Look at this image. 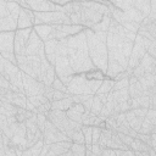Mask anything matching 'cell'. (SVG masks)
Returning <instances> with one entry per match:
<instances>
[{
    "mask_svg": "<svg viewBox=\"0 0 156 156\" xmlns=\"http://www.w3.org/2000/svg\"><path fill=\"white\" fill-rule=\"evenodd\" d=\"M66 45H67V56L69 60V63L73 68V71L77 73H89L95 69H98L88 51V43H87V35L84 29L74 35L67 37Z\"/></svg>",
    "mask_w": 156,
    "mask_h": 156,
    "instance_id": "obj_1",
    "label": "cell"
},
{
    "mask_svg": "<svg viewBox=\"0 0 156 156\" xmlns=\"http://www.w3.org/2000/svg\"><path fill=\"white\" fill-rule=\"evenodd\" d=\"M88 43L89 56L94 66L106 74L108 63V51H107V32H94L90 28H84Z\"/></svg>",
    "mask_w": 156,
    "mask_h": 156,
    "instance_id": "obj_2",
    "label": "cell"
},
{
    "mask_svg": "<svg viewBox=\"0 0 156 156\" xmlns=\"http://www.w3.org/2000/svg\"><path fill=\"white\" fill-rule=\"evenodd\" d=\"M0 61H1V66H0L1 76L7 78L11 84L16 85L22 93H24V88H23V72L21 71V68L16 63H12L11 61H9L7 58H5L2 56L0 57Z\"/></svg>",
    "mask_w": 156,
    "mask_h": 156,
    "instance_id": "obj_3",
    "label": "cell"
},
{
    "mask_svg": "<svg viewBox=\"0 0 156 156\" xmlns=\"http://www.w3.org/2000/svg\"><path fill=\"white\" fill-rule=\"evenodd\" d=\"M34 26L37 24H72V21L68 15L62 11H46V12H38L34 11Z\"/></svg>",
    "mask_w": 156,
    "mask_h": 156,
    "instance_id": "obj_4",
    "label": "cell"
},
{
    "mask_svg": "<svg viewBox=\"0 0 156 156\" xmlns=\"http://www.w3.org/2000/svg\"><path fill=\"white\" fill-rule=\"evenodd\" d=\"M67 90L71 95H80V94H89L95 95L90 88L89 79L87 73H77L74 74L73 79L67 85Z\"/></svg>",
    "mask_w": 156,
    "mask_h": 156,
    "instance_id": "obj_5",
    "label": "cell"
},
{
    "mask_svg": "<svg viewBox=\"0 0 156 156\" xmlns=\"http://www.w3.org/2000/svg\"><path fill=\"white\" fill-rule=\"evenodd\" d=\"M80 5H82L80 12H79L80 13V24L84 28H91L93 26H95L96 23H99L102 20L104 15L101 12L95 11V10L83 5L82 2H80Z\"/></svg>",
    "mask_w": 156,
    "mask_h": 156,
    "instance_id": "obj_6",
    "label": "cell"
},
{
    "mask_svg": "<svg viewBox=\"0 0 156 156\" xmlns=\"http://www.w3.org/2000/svg\"><path fill=\"white\" fill-rule=\"evenodd\" d=\"M43 134H44V141H45V144H52V143H57V141H62V140H71L49 118L46 121V124H45V128L43 130Z\"/></svg>",
    "mask_w": 156,
    "mask_h": 156,
    "instance_id": "obj_7",
    "label": "cell"
},
{
    "mask_svg": "<svg viewBox=\"0 0 156 156\" xmlns=\"http://www.w3.org/2000/svg\"><path fill=\"white\" fill-rule=\"evenodd\" d=\"M146 52H147V50L144 46V37H141L140 34H136V38H135L134 45H133V50H132V54L129 57L128 67H130V68L136 67Z\"/></svg>",
    "mask_w": 156,
    "mask_h": 156,
    "instance_id": "obj_8",
    "label": "cell"
},
{
    "mask_svg": "<svg viewBox=\"0 0 156 156\" xmlns=\"http://www.w3.org/2000/svg\"><path fill=\"white\" fill-rule=\"evenodd\" d=\"M23 88H24V94L27 96H32V95L44 94L45 84L44 82H40L37 78H33L32 76L23 72Z\"/></svg>",
    "mask_w": 156,
    "mask_h": 156,
    "instance_id": "obj_9",
    "label": "cell"
},
{
    "mask_svg": "<svg viewBox=\"0 0 156 156\" xmlns=\"http://www.w3.org/2000/svg\"><path fill=\"white\" fill-rule=\"evenodd\" d=\"M84 29L80 24H54V37L55 39H63L74 35Z\"/></svg>",
    "mask_w": 156,
    "mask_h": 156,
    "instance_id": "obj_10",
    "label": "cell"
},
{
    "mask_svg": "<svg viewBox=\"0 0 156 156\" xmlns=\"http://www.w3.org/2000/svg\"><path fill=\"white\" fill-rule=\"evenodd\" d=\"M32 30H33V27L16 30V35H15V54L16 55H26V45L30 37Z\"/></svg>",
    "mask_w": 156,
    "mask_h": 156,
    "instance_id": "obj_11",
    "label": "cell"
},
{
    "mask_svg": "<svg viewBox=\"0 0 156 156\" xmlns=\"http://www.w3.org/2000/svg\"><path fill=\"white\" fill-rule=\"evenodd\" d=\"M16 30L0 32V52H15Z\"/></svg>",
    "mask_w": 156,
    "mask_h": 156,
    "instance_id": "obj_12",
    "label": "cell"
},
{
    "mask_svg": "<svg viewBox=\"0 0 156 156\" xmlns=\"http://www.w3.org/2000/svg\"><path fill=\"white\" fill-rule=\"evenodd\" d=\"M28 7L33 11L46 12V11H57L58 5L51 0H27Z\"/></svg>",
    "mask_w": 156,
    "mask_h": 156,
    "instance_id": "obj_13",
    "label": "cell"
},
{
    "mask_svg": "<svg viewBox=\"0 0 156 156\" xmlns=\"http://www.w3.org/2000/svg\"><path fill=\"white\" fill-rule=\"evenodd\" d=\"M34 11L29 7H22L21 12H20V17H18V29H23V28H32L34 27Z\"/></svg>",
    "mask_w": 156,
    "mask_h": 156,
    "instance_id": "obj_14",
    "label": "cell"
},
{
    "mask_svg": "<svg viewBox=\"0 0 156 156\" xmlns=\"http://www.w3.org/2000/svg\"><path fill=\"white\" fill-rule=\"evenodd\" d=\"M43 45H44V41L39 38V35L37 34V32L33 28L30 37L26 45V55H38V52Z\"/></svg>",
    "mask_w": 156,
    "mask_h": 156,
    "instance_id": "obj_15",
    "label": "cell"
},
{
    "mask_svg": "<svg viewBox=\"0 0 156 156\" xmlns=\"http://www.w3.org/2000/svg\"><path fill=\"white\" fill-rule=\"evenodd\" d=\"M72 140H62L57 143L50 144V150L46 156H54V155H65L72 146Z\"/></svg>",
    "mask_w": 156,
    "mask_h": 156,
    "instance_id": "obj_16",
    "label": "cell"
},
{
    "mask_svg": "<svg viewBox=\"0 0 156 156\" xmlns=\"http://www.w3.org/2000/svg\"><path fill=\"white\" fill-rule=\"evenodd\" d=\"M33 28H34V30L37 32V34L39 35V38L43 41H48V40L55 39V37H54V24L43 23V24H37Z\"/></svg>",
    "mask_w": 156,
    "mask_h": 156,
    "instance_id": "obj_17",
    "label": "cell"
},
{
    "mask_svg": "<svg viewBox=\"0 0 156 156\" xmlns=\"http://www.w3.org/2000/svg\"><path fill=\"white\" fill-rule=\"evenodd\" d=\"M84 112H85V108H84V106H83L82 102H74L66 111L68 118H71V119H73L76 122H79V123H82V118H83Z\"/></svg>",
    "mask_w": 156,
    "mask_h": 156,
    "instance_id": "obj_18",
    "label": "cell"
},
{
    "mask_svg": "<svg viewBox=\"0 0 156 156\" xmlns=\"http://www.w3.org/2000/svg\"><path fill=\"white\" fill-rule=\"evenodd\" d=\"M58 40L60 39H51V40L44 41V49H45L46 57L52 66H55V62H56V48H57Z\"/></svg>",
    "mask_w": 156,
    "mask_h": 156,
    "instance_id": "obj_19",
    "label": "cell"
},
{
    "mask_svg": "<svg viewBox=\"0 0 156 156\" xmlns=\"http://www.w3.org/2000/svg\"><path fill=\"white\" fill-rule=\"evenodd\" d=\"M126 69L123 68V66L119 63V62H117V61H115V60H108V63H107V71H106V76L108 77V78H115L117 74H119V73H122V72H124Z\"/></svg>",
    "mask_w": 156,
    "mask_h": 156,
    "instance_id": "obj_20",
    "label": "cell"
},
{
    "mask_svg": "<svg viewBox=\"0 0 156 156\" xmlns=\"http://www.w3.org/2000/svg\"><path fill=\"white\" fill-rule=\"evenodd\" d=\"M73 104H74V100L72 96H68V98H65L61 100H54V101H51V110L67 111Z\"/></svg>",
    "mask_w": 156,
    "mask_h": 156,
    "instance_id": "obj_21",
    "label": "cell"
},
{
    "mask_svg": "<svg viewBox=\"0 0 156 156\" xmlns=\"http://www.w3.org/2000/svg\"><path fill=\"white\" fill-rule=\"evenodd\" d=\"M0 113L5 115L7 117L10 116H16L18 113V107L15 106L13 104L6 101V100H1V107H0Z\"/></svg>",
    "mask_w": 156,
    "mask_h": 156,
    "instance_id": "obj_22",
    "label": "cell"
},
{
    "mask_svg": "<svg viewBox=\"0 0 156 156\" xmlns=\"http://www.w3.org/2000/svg\"><path fill=\"white\" fill-rule=\"evenodd\" d=\"M111 20H112L111 15H110V13H106V15H104L102 20H101L99 23H96L95 26H93L90 29H93L94 32H108Z\"/></svg>",
    "mask_w": 156,
    "mask_h": 156,
    "instance_id": "obj_23",
    "label": "cell"
},
{
    "mask_svg": "<svg viewBox=\"0 0 156 156\" xmlns=\"http://www.w3.org/2000/svg\"><path fill=\"white\" fill-rule=\"evenodd\" d=\"M44 144H45L44 139L38 140L33 146H30L28 149H24L22 156H40V152H41V149H43Z\"/></svg>",
    "mask_w": 156,
    "mask_h": 156,
    "instance_id": "obj_24",
    "label": "cell"
},
{
    "mask_svg": "<svg viewBox=\"0 0 156 156\" xmlns=\"http://www.w3.org/2000/svg\"><path fill=\"white\" fill-rule=\"evenodd\" d=\"M134 7L139 10L145 17H149L151 11V2L150 0H134Z\"/></svg>",
    "mask_w": 156,
    "mask_h": 156,
    "instance_id": "obj_25",
    "label": "cell"
},
{
    "mask_svg": "<svg viewBox=\"0 0 156 156\" xmlns=\"http://www.w3.org/2000/svg\"><path fill=\"white\" fill-rule=\"evenodd\" d=\"M113 85H115V79L113 78H108V79H104L100 88L98 89L96 94H108L112 89H113Z\"/></svg>",
    "mask_w": 156,
    "mask_h": 156,
    "instance_id": "obj_26",
    "label": "cell"
},
{
    "mask_svg": "<svg viewBox=\"0 0 156 156\" xmlns=\"http://www.w3.org/2000/svg\"><path fill=\"white\" fill-rule=\"evenodd\" d=\"M112 93H113V101L115 102H123L130 98L128 88L121 89V90H112Z\"/></svg>",
    "mask_w": 156,
    "mask_h": 156,
    "instance_id": "obj_27",
    "label": "cell"
},
{
    "mask_svg": "<svg viewBox=\"0 0 156 156\" xmlns=\"http://www.w3.org/2000/svg\"><path fill=\"white\" fill-rule=\"evenodd\" d=\"M110 2L122 11L134 7V0H110Z\"/></svg>",
    "mask_w": 156,
    "mask_h": 156,
    "instance_id": "obj_28",
    "label": "cell"
},
{
    "mask_svg": "<svg viewBox=\"0 0 156 156\" xmlns=\"http://www.w3.org/2000/svg\"><path fill=\"white\" fill-rule=\"evenodd\" d=\"M130 149L134 150V151H147L149 145L145 141H143V140H140L138 138H134L133 143L130 144Z\"/></svg>",
    "mask_w": 156,
    "mask_h": 156,
    "instance_id": "obj_29",
    "label": "cell"
},
{
    "mask_svg": "<svg viewBox=\"0 0 156 156\" xmlns=\"http://www.w3.org/2000/svg\"><path fill=\"white\" fill-rule=\"evenodd\" d=\"M104 102L100 100V98L95 94L94 95V100H93V105H91V110H90V112L93 113V115H96V116H99V113H100V111H101V108L104 107Z\"/></svg>",
    "mask_w": 156,
    "mask_h": 156,
    "instance_id": "obj_30",
    "label": "cell"
},
{
    "mask_svg": "<svg viewBox=\"0 0 156 156\" xmlns=\"http://www.w3.org/2000/svg\"><path fill=\"white\" fill-rule=\"evenodd\" d=\"M57 77V74H56V71H55V66H50L49 67V69H48V72H46V74H45V78H44V84L45 85H51L52 84V82H54V79Z\"/></svg>",
    "mask_w": 156,
    "mask_h": 156,
    "instance_id": "obj_31",
    "label": "cell"
},
{
    "mask_svg": "<svg viewBox=\"0 0 156 156\" xmlns=\"http://www.w3.org/2000/svg\"><path fill=\"white\" fill-rule=\"evenodd\" d=\"M154 127H155V124L149 119V118H144V121H143V124H141V128H140V130L138 132V133H145V134H151L152 133V130H154Z\"/></svg>",
    "mask_w": 156,
    "mask_h": 156,
    "instance_id": "obj_32",
    "label": "cell"
},
{
    "mask_svg": "<svg viewBox=\"0 0 156 156\" xmlns=\"http://www.w3.org/2000/svg\"><path fill=\"white\" fill-rule=\"evenodd\" d=\"M82 132L85 138V144H93V126H82Z\"/></svg>",
    "mask_w": 156,
    "mask_h": 156,
    "instance_id": "obj_33",
    "label": "cell"
},
{
    "mask_svg": "<svg viewBox=\"0 0 156 156\" xmlns=\"http://www.w3.org/2000/svg\"><path fill=\"white\" fill-rule=\"evenodd\" d=\"M71 150L73 151V155H78V156H84L85 151H87V146L85 144H79V143H73L71 146Z\"/></svg>",
    "mask_w": 156,
    "mask_h": 156,
    "instance_id": "obj_34",
    "label": "cell"
},
{
    "mask_svg": "<svg viewBox=\"0 0 156 156\" xmlns=\"http://www.w3.org/2000/svg\"><path fill=\"white\" fill-rule=\"evenodd\" d=\"M129 87V77H124L119 80H115V85L112 90H121V89H126Z\"/></svg>",
    "mask_w": 156,
    "mask_h": 156,
    "instance_id": "obj_35",
    "label": "cell"
},
{
    "mask_svg": "<svg viewBox=\"0 0 156 156\" xmlns=\"http://www.w3.org/2000/svg\"><path fill=\"white\" fill-rule=\"evenodd\" d=\"M71 140L73 143H79V144H85V138H84V134L82 132V128L80 129H77L72 135H71Z\"/></svg>",
    "mask_w": 156,
    "mask_h": 156,
    "instance_id": "obj_36",
    "label": "cell"
},
{
    "mask_svg": "<svg viewBox=\"0 0 156 156\" xmlns=\"http://www.w3.org/2000/svg\"><path fill=\"white\" fill-rule=\"evenodd\" d=\"M51 87L55 89V90H61V91H65V93H68V90H67V85L58 78V77H56L55 79H54V82H52V84H51Z\"/></svg>",
    "mask_w": 156,
    "mask_h": 156,
    "instance_id": "obj_37",
    "label": "cell"
},
{
    "mask_svg": "<svg viewBox=\"0 0 156 156\" xmlns=\"http://www.w3.org/2000/svg\"><path fill=\"white\" fill-rule=\"evenodd\" d=\"M144 118H145V117H135V118H133L132 121H129L130 127H132L133 129H135L136 132H139L140 128H141V124H143Z\"/></svg>",
    "mask_w": 156,
    "mask_h": 156,
    "instance_id": "obj_38",
    "label": "cell"
},
{
    "mask_svg": "<svg viewBox=\"0 0 156 156\" xmlns=\"http://www.w3.org/2000/svg\"><path fill=\"white\" fill-rule=\"evenodd\" d=\"M46 121H48V116H46V113H38L37 123H38V127H39V129H40L41 132H43L44 128H45Z\"/></svg>",
    "mask_w": 156,
    "mask_h": 156,
    "instance_id": "obj_39",
    "label": "cell"
},
{
    "mask_svg": "<svg viewBox=\"0 0 156 156\" xmlns=\"http://www.w3.org/2000/svg\"><path fill=\"white\" fill-rule=\"evenodd\" d=\"M117 134H118V136L121 138V140H122L126 145H128V146L130 147V144L133 143L134 138H133V136H130L129 134H124V133H121V132H117Z\"/></svg>",
    "mask_w": 156,
    "mask_h": 156,
    "instance_id": "obj_40",
    "label": "cell"
},
{
    "mask_svg": "<svg viewBox=\"0 0 156 156\" xmlns=\"http://www.w3.org/2000/svg\"><path fill=\"white\" fill-rule=\"evenodd\" d=\"M68 96H72V95L69 93H65V91H61V90H55L54 96H52V101L54 100H61V99H65V98H68Z\"/></svg>",
    "mask_w": 156,
    "mask_h": 156,
    "instance_id": "obj_41",
    "label": "cell"
},
{
    "mask_svg": "<svg viewBox=\"0 0 156 156\" xmlns=\"http://www.w3.org/2000/svg\"><path fill=\"white\" fill-rule=\"evenodd\" d=\"M0 55L5 58H7L9 61H11L12 63L17 65V58H16V54L15 52H0Z\"/></svg>",
    "mask_w": 156,
    "mask_h": 156,
    "instance_id": "obj_42",
    "label": "cell"
},
{
    "mask_svg": "<svg viewBox=\"0 0 156 156\" xmlns=\"http://www.w3.org/2000/svg\"><path fill=\"white\" fill-rule=\"evenodd\" d=\"M150 2H151V11H150L149 18L154 22L156 20V0H150Z\"/></svg>",
    "mask_w": 156,
    "mask_h": 156,
    "instance_id": "obj_43",
    "label": "cell"
},
{
    "mask_svg": "<svg viewBox=\"0 0 156 156\" xmlns=\"http://www.w3.org/2000/svg\"><path fill=\"white\" fill-rule=\"evenodd\" d=\"M147 107H138V108H134V113L136 117H145L146 113H147Z\"/></svg>",
    "mask_w": 156,
    "mask_h": 156,
    "instance_id": "obj_44",
    "label": "cell"
},
{
    "mask_svg": "<svg viewBox=\"0 0 156 156\" xmlns=\"http://www.w3.org/2000/svg\"><path fill=\"white\" fill-rule=\"evenodd\" d=\"M145 117L149 118V119L156 126V110H154V108H149V110H147V113H146Z\"/></svg>",
    "mask_w": 156,
    "mask_h": 156,
    "instance_id": "obj_45",
    "label": "cell"
},
{
    "mask_svg": "<svg viewBox=\"0 0 156 156\" xmlns=\"http://www.w3.org/2000/svg\"><path fill=\"white\" fill-rule=\"evenodd\" d=\"M93 100H94V95L91 96V98H89V99H87V100H84L82 104H83V106H84V108H85V112H90V110H91V105H93Z\"/></svg>",
    "mask_w": 156,
    "mask_h": 156,
    "instance_id": "obj_46",
    "label": "cell"
},
{
    "mask_svg": "<svg viewBox=\"0 0 156 156\" xmlns=\"http://www.w3.org/2000/svg\"><path fill=\"white\" fill-rule=\"evenodd\" d=\"M147 52H149L152 57H155V58H156V39H155V40H152V43H151L150 48L147 49Z\"/></svg>",
    "mask_w": 156,
    "mask_h": 156,
    "instance_id": "obj_47",
    "label": "cell"
},
{
    "mask_svg": "<svg viewBox=\"0 0 156 156\" xmlns=\"http://www.w3.org/2000/svg\"><path fill=\"white\" fill-rule=\"evenodd\" d=\"M10 80L7 79V78H5L4 76H1L0 77V88H4V89H7L9 87H10Z\"/></svg>",
    "mask_w": 156,
    "mask_h": 156,
    "instance_id": "obj_48",
    "label": "cell"
},
{
    "mask_svg": "<svg viewBox=\"0 0 156 156\" xmlns=\"http://www.w3.org/2000/svg\"><path fill=\"white\" fill-rule=\"evenodd\" d=\"M93 155H102V147L99 144H93Z\"/></svg>",
    "mask_w": 156,
    "mask_h": 156,
    "instance_id": "obj_49",
    "label": "cell"
},
{
    "mask_svg": "<svg viewBox=\"0 0 156 156\" xmlns=\"http://www.w3.org/2000/svg\"><path fill=\"white\" fill-rule=\"evenodd\" d=\"M149 108H154L156 110V93L150 95V104H149Z\"/></svg>",
    "mask_w": 156,
    "mask_h": 156,
    "instance_id": "obj_50",
    "label": "cell"
},
{
    "mask_svg": "<svg viewBox=\"0 0 156 156\" xmlns=\"http://www.w3.org/2000/svg\"><path fill=\"white\" fill-rule=\"evenodd\" d=\"M136 116H135V113H134V111L130 108V110H128V111H126V119L129 122V121H132L133 118H135Z\"/></svg>",
    "mask_w": 156,
    "mask_h": 156,
    "instance_id": "obj_51",
    "label": "cell"
},
{
    "mask_svg": "<svg viewBox=\"0 0 156 156\" xmlns=\"http://www.w3.org/2000/svg\"><path fill=\"white\" fill-rule=\"evenodd\" d=\"M102 155H116V151H115V149H112V147H104L102 149Z\"/></svg>",
    "mask_w": 156,
    "mask_h": 156,
    "instance_id": "obj_52",
    "label": "cell"
},
{
    "mask_svg": "<svg viewBox=\"0 0 156 156\" xmlns=\"http://www.w3.org/2000/svg\"><path fill=\"white\" fill-rule=\"evenodd\" d=\"M150 140H151L150 146H152L155 149V151H156V133H151L150 134Z\"/></svg>",
    "mask_w": 156,
    "mask_h": 156,
    "instance_id": "obj_53",
    "label": "cell"
},
{
    "mask_svg": "<svg viewBox=\"0 0 156 156\" xmlns=\"http://www.w3.org/2000/svg\"><path fill=\"white\" fill-rule=\"evenodd\" d=\"M49 150H50V144H44V146H43V149H41V152H40V156L48 155Z\"/></svg>",
    "mask_w": 156,
    "mask_h": 156,
    "instance_id": "obj_54",
    "label": "cell"
},
{
    "mask_svg": "<svg viewBox=\"0 0 156 156\" xmlns=\"http://www.w3.org/2000/svg\"><path fill=\"white\" fill-rule=\"evenodd\" d=\"M54 1H55L57 5H61V6H62V5H66L67 2H71L72 0H54Z\"/></svg>",
    "mask_w": 156,
    "mask_h": 156,
    "instance_id": "obj_55",
    "label": "cell"
},
{
    "mask_svg": "<svg viewBox=\"0 0 156 156\" xmlns=\"http://www.w3.org/2000/svg\"><path fill=\"white\" fill-rule=\"evenodd\" d=\"M6 1H16V2H18V0H6Z\"/></svg>",
    "mask_w": 156,
    "mask_h": 156,
    "instance_id": "obj_56",
    "label": "cell"
}]
</instances>
